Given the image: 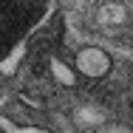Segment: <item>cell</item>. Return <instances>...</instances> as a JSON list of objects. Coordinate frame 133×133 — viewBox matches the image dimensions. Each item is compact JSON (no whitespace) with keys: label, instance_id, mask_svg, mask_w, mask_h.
Segmentation results:
<instances>
[{"label":"cell","instance_id":"8992f818","mask_svg":"<svg viewBox=\"0 0 133 133\" xmlns=\"http://www.w3.org/2000/svg\"><path fill=\"white\" fill-rule=\"evenodd\" d=\"M128 96H130V105H133V85H130V94H128Z\"/></svg>","mask_w":133,"mask_h":133},{"label":"cell","instance_id":"6da1fadb","mask_svg":"<svg viewBox=\"0 0 133 133\" xmlns=\"http://www.w3.org/2000/svg\"><path fill=\"white\" fill-rule=\"evenodd\" d=\"M110 68H113V59L99 45H85L74 57V71L82 74V77H88V79H102V77L110 74Z\"/></svg>","mask_w":133,"mask_h":133},{"label":"cell","instance_id":"277c9868","mask_svg":"<svg viewBox=\"0 0 133 133\" xmlns=\"http://www.w3.org/2000/svg\"><path fill=\"white\" fill-rule=\"evenodd\" d=\"M0 128H3L6 133H51V130H43V128H20V125H14L9 116L0 119Z\"/></svg>","mask_w":133,"mask_h":133},{"label":"cell","instance_id":"7a4b0ae2","mask_svg":"<svg viewBox=\"0 0 133 133\" xmlns=\"http://www.w3.org/2000/svg\"><path fill=\"white\" fill-rule=\"evenodd\" d=\"M105 119H108V113L99 105H82L77 110V125H82V128H99Z\"/></svg>","mask_w":133,"mask_h":133},{"label":"cell","instance_id":"5b68a950","mask_svg":"<svg viewBox=\"0 0 133 133\" xmlns=\"http://www.w3.org/2000/svg\"><path fill=\"white\" fill-rule=\"evenodd\" d=\"M94 133H133V128H128V125H99Z\"/></svg>","mask_w":133,"mask_h":133},{"label":"cell","instance_id":"3957f363","mask_svg":"<svg viewBox=\"0 0 133 133\" xmlns=\"http://www.w3.org/2000/svg\"><path fill=\"white\" fill-rule=\"evenodd\" d=\"M51 74H54V79L59 82V85H65V88H74L77 85V71H71L62 59H51Z\"/></svg>","mask_w":133,"mask_h":133}]
</instances>
